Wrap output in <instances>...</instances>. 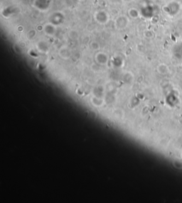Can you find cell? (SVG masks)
Returning <instances> with one entry per match:
<instances>
[{
	"label": "cell",
	"mask_w": 182,
	"mask_h": 203,
	"mask_svg": "<svg viewBox=\"0 0 182 203\" xmlns=\"http://www.w3.org/2000/svg\"><path fill=\"white\" fill-rule=\"evenodd\" d=\"M34 5L40 10L44 11L50 6V0H35Z\"/></svg>",
	"instance_id": "cell-1"
},
{
	"label": "cell",
	"mask_w": 182,
	"mask_h": 203,
	"mask_svg": "<svg viewBox=\"0 0 182 203\" xmlns=\"http://www.w3.org/2000/svg\"><path fill=\"white\" fill-rule=\"evenodd\" d=\"M51 23L53 25H58L63 22V15L60 13H54L51 15Z\"/></svg>",
	"instance_id": "cell-2"
},
{
	"label": "cell",
	"mask_w": 182,
	"mask_h": 203,
	"mask_svg": "<svg viewBox=\"0 0 182 203\" xmlns=\"http://www.w3.org/2000/svg\"><path fill=\"white\" fill-rule=\"evenodd\" d=\"M95 18L99 23L105 24L108 22V16L105 11H98L95 14Z\"/></svg>",
	"instance_id": "cell-3"
},
{
	"label": "cell",
	"mask_w": 182,
	"mask_h": 203,
	"mask_svg": "<svg viewBox=\"0 0 182 203\" xmlns=\"http://www.w3.org/2000/svg\"><path fill=\"white\" fill-rule=\"evenodd\" d=\"M95 59H96V61L98 62V63H100V65H105L108 61V55L103 53H98V54L96 55Z\"/></svg>",
	"instance_id": "cell-4"
},
{
	"label": "cell",
	"mask_w": 182,
	"mask_h": 203,
	"mask_svg": "<svg viewBox=\"0 0 182 203\" xmlns=\"http://www.w3.org/2000/svg\"><path fill=\"white\" fill-rule=\"evenodd\" d=\"M37 48H38V49H39V51H41V52H43V53H46L49 51L48 46L46 45V43H45V42H43V41L39 42V43L37 44Z\"/></svg>",
	"instance_id": "cell-5"
},
{
	"label": "cell",
	"mask_w": 182,
	"mask_h": 203,
	"mask_svg": "<svg viewBox=\"0 0 182 203\" xmlns=\"http://www.w3.org/2000/svg\"><path fill=\"white\" fill-rule=\"evenodd\" d=\"M59 54H60L61 56L62 57L63 59H68V58L70 57V51H68V48H63L61 49L60 52H59Z\"/></svg>",
	"instance_id": "cell-6"
},
{
	"label": "cell",
	"mask_w": 182,
	"mask_h": 203,
	"mask_svg": "<svg viewBox=\"0 0 182 203\" xmlns=\"http://www.w3.org/2000/svg\"><path fill=\"white\" fill-rule=\"evenodd\" d=\"M126 19V18H125V17H120V18H117V20L116 21V24H117V28H125V26H127V22H128V21H125V22H124V21Z\"/></svg>",
	"instance_id": "cell-7"
},
{
	"label": "cell",
	"mask_w": 182,
	"mask_h": 203,
	"mask_svg": "<svg viewBox=\"0 0 182 203\" xmlns=\"http://www.w3.org/2000/svg\"><path fill=\"white\" fill-rule=\"evenodd\" d=\"M45 31H46L47 34L53 35L54 34V31H55V29H54V26H53L49 24L45 26Z\"/></svg>",
	"instance_id": "cell-8"
},
{
	"label": "cell",
	"mask_w": 182,
	"mask_h": 203,
	"mask_svg": "<svg viewBox=\"0 0 182 203\" xmlns=\"http://www.w3.org/2000/svg\"><path fill=\"white\" fill-rule=\"evenodd\" d=\"M111 2H118L120 1V0H110Z\"/></svg>",
	"instance_id": "cell-9"
},
{
	"label": "cell",
	"mask_w": 182,
	"mask_h": 203,
	"mask_svg": "<svg viewBox=\"0 0 182 203\" xmlns=\"http://www.w3.org/2000/svg\"><path fill=\"white\" fill-rule=\"evenodd\" d=\"M124 1H126V2H129V1H131V0H124Z\"/></svg>",
	"instance_id": "cell-10"
}]
</instances>
